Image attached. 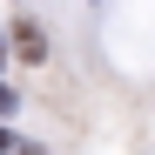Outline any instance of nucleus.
I'll use <instances>...</instances> for the list:
<instances>
[{
    "instance_id": "1",
    "label": "nucleus",
    "mask_w": 155,
    "mask_h": 155,
    "mask_svg": "<svg viewBox=\"0 0 155 155\" xmlns=\"http://www.w3.org/2000/svg\"><path fill=\"white\" fill-rule=\"evenodd\" d=\"M14 47H20V61H47V41H41L34 20H20V27H14Z\"/></svg>"
},
{
    "instance_id": "2",
    "label": "nucleus",
    "mask_w": 155,
    "mask_h": 155,
    "mask_svg": "<svg viewBox=\"0 0 155 155\" xmlns=\"http://www.w3.org/2000/svg\"><path fill=\"white\" fill-rule=\"evenodd\" d=\"M7 108H14V88H0V115H7Z\"/></svg>"
}]
</instances>
